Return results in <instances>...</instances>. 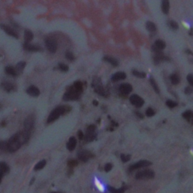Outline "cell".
Masks as SVG:
<instances>
[{
  "label": "cell",
  "instance_id": "b9f144b4",
  "mask_svg": "<svg viewBox=\"0 0 193 193\" xmlns=\"http://www.w3.org/2000/svg\"><path fill=\"white\" fill-rule=\"evenodd\" d=\"M96 131V126L94 125H89L87 128V131H86V133H95Z\"/></svg>",
  "mask_w": 193,
  "mask_h": 193
},
{
  "label": "cell",
  "instance_id": "ab89813d",
  "mask_svg": "<svg viewBox=\"0 0 193 193\" xmlns=\"http://www.w3.org/2000/svg\"><path fill=\"white\" fill-rule=\"evenodd\" d=\"M7 142L6 141H0V150L2 151H7Z\"/></svg>",
  "mask_w": 193,
  "mask_h": 193
},
{
  "label": "cell",
  "instance_id": "7402d4cb",
  "mask_svg": "<svg viewBox=\"0 0 193 193\" xmlns=\"http://www.w3.org/2000/svg\"><path fill=\"white\" fill-rule=\"evenodd\" d=\"M33 39V33L30 30H26L24 31V39L26 42H31Z\"/></svg>",
  "mask_w": 193,
  "mask_h": 193
},
{
  "label": "cell",
  "instance_id": "e575fe53",
  "mask_svg": "<svg viewBox=\"0 0 193 193\" xmlns=\"http://www.w3.org/2000/svg\"><path fill=\"white\" fill-rule=\"evenodd\" d=\"M166 105L168 106L169 108H174L176 107L178 104H177V102L173 101V100H167V101H166Z\"/></svg>",
  "mask_w": 193,
  "mask_h": 193
},
{
  "label": "cell",
  "instance_id": "5b68a950",
  "mask_svg": "<svg viewBox=\"0 0 193 193\" xmlns=\"http://www.w3.org/2000/svg\"><path fill=\"white\" fill-rule=\"evenodd\" d=\"M92 86L94 88V91L98 94L100 96H104V97H106L107 96V93L104 88L103 85H102L101 81L99 79H94L93 83H92Z\"/></svg>",
  "mask_w": 193,
  "mask_h": 193
},
{
  "label": "cell",
  "instance_id": "7a4b0ae2",
  "mask_svg": "<svg viewBox=\"0 0 193 193\" xmlns=\"http://www.w3.org/2000/svg\"><path fill=\"white\" fill-rule=\"evenodd\" d=\"M70 110H71V107H70L69 106H59L58 107H56L54 110H52L51 112L50 113L48 119H47V122L48 123L54 122V121L58 119L62 115L70 111Z\"/></svg>",
  "mask_w": 193,
  "mask_h": 193
},
{
  "label": "cell",
  "instance_id": "603a6c76",
  "mask_svg": "<svg viewBox=\"0 0 193 193\" xmlns=\"http://www.w3.org/2000/svg\"><path fill=\"white\" fill-rule=\"evenodd\" d=\"M74 88V89L76 90V91H78L79 93H82L83 91V85L80 81H76V82L73 83V86H72Z\"/></svg>",
  "mask_w": 193,
  "mask_h": 193
},
{
  "label": "cell",
  "instance_id": "8fae6325",
  "mask_svg": "<svg viewBox=\"0 0 193 193\" xmlns=\"http://www.w3.org/2000/svg\"><path fill=\"white\" fill-rule=\"evenodd\" d=\"M77 156L78 158L80 161H83V162H86L93 156V155H92L91 152L88 151V150H81V151L78 152Z\"/></svg>",
  "mask_w": 193,
  "mask_h": 193
},
{
  "label": "cell",
  "instance_id": "f907efd6",
  "mask_svg": "<svg viewBox=\"0 0 193 193\" xmlns=\"http://www.w3.org/2000/svg\"><path fill=\"white\" fill-rule=\"evenodd\" d=\"M93 104H94V106H98V102L97 101V100H94V101H93Z\"/></svg>",
  "mask_w": 193,
  "mask_h": 193
},
{
  "label": "cell",
  "instance_id": "836d02e7",
  "mask_svg": "<svg viewBox=\"0 0 193 193\" xmlns=\"http://www.w3.org/2000/svg\"><path fill=\"white\" fill-rule=\"evenodd\" d=\"M132 74H133V76H135L136 77L138 78H141V79H144V78L146 77V73L144 72H139L137 70H132Z\"/></svg>",
  "mask_w": 193,
  "mask_h": 193
},
{
  "label": "cell",
  "instance_id": "4dcf8cb0",
  "mask_svg": "<svg viewBox=\"0 0 193 193\" xmlns=\"http://www.w3.org/2000/svg\"><path fill=\"white\" fill-rule=\"evenodd\" d=\"M182 116H183V119H185L187 121H190V119L192 117V110H186L182 114Z\"/></svg>",
  "mask_w": 193,
  "mask_h": 193
},
{
  "label": "cell",
  "instance_id": "44dd1931",
  "mask_svg": "<svg viewBox=\"0 0 193 193\" xmlns=\"http://www.w3.org/2000/svg\"><path fill=\"white\" fill-rule=\"evenodd\" d=\"M104 60H105L106 62H108L110 63V64H112L113 66H119V61H118L115 58H112V57H109V56H106L104 58Z\"/></svg>",
  "mask_w": 193,
  "mask_h": 193
},
{
  "label": "cell",
  "instance_id": "7bdbcfd3",
  "mask_svg": "<svg viewBox=\"0 0 193 193\" xmlns=\"http://www.w3.org/2000/svg\"><path fill=\"white\" fill-rule=\"evenodd\" d=\"M78 165V161L75 159L70 160L68 161V166L70 167H74Z\"/></svg>",
  "mask_w": 193,
  "mask_h": 193
},
{
  "label": "cell",
  "instance_id": "ba28073f",
  "mask_svg": "<svg viewBox=\"0 0 193 193\" xmlns=\"http://www.w3.org/2000/svg\"><path fill=\"white\" fill-rule=\"evenodd\" d=\"M130 102L137 108H140L144 104V100L137 94H133L130 97Z\"/></svg>",
  "mask_w": 193,
  "mask_h": 193
},
{
  "label": "cell",
  "instance_id": "9c48e42d",
  "mask_svg": "<svg viewBox=\"0 0 193 193\" xmlns=\"http://www.w3.org/2000/svg\"><path fill=\"white\" fill-rule=\"evenodd\" d=\"M151 165L152 162L147 161V160H141V161L136 162L135 164L132 165L131 166H130L129 171H134L136 169H140V168H142V167H148V166Z\"/></svg>",
  "mask_w": 193,
  "mask_h": 193
},
{
  "label": "cell",
  "instance_id": "4316f807",
  "mask_svg": "<svg viewBox=\"0 0 193 193\" xmlns=\"http://www.w3.org/2000/svg\"><path fill=\"white\" fill-rule=\"evenodd\" d=\"M96 137H97V134H96V133H86L85 136L84 137L85 140L87 142L93 141L94 140L96 139Z\"/></svg>",
  "mask_w": 193,
  "mask_h": 193
},
{
  "label": "cell",
  "instance_id": "52a82bcc",
  "mask_svg": "<svg viewBox=\"0 0 193 193\" xmlns=\"http://www.w3.org/2000/svg\"><path fill=\"white\" fill-rule=\"evenodd\" d=\"M45 46L47 49L51 53H55L57 49H58V42L54 39L51 37H48L45 39Z\"/></svg>",
  "mask_w": 193,
  "mask_h": 193
},
{
  "label": "cell",
  "instance_id": "60d3db41",
  "mask_svg": "<svg viewBox=\"0 0 193 193\" xmlns=\"http://www.w3.org/2000/svg\"><path fill=\"white\" fill-rule=\"evenodd\" d=\"M121 159L123 162H127V161H130L131 159V155H125V154H121Z\"/></svg>",
  "mask_w": 193,
  "mask_h": 193
},
{
  "label": "cell",
  "instance_id": "1f68e13d",
  "mask_svg": "<svg viewBox=\"0 0 193 193\" xmlns=\"http://www.w3.org/2000/svg\"><path fill=\"white\" fill-rule=\"evenodd\" d=\"M46 165V161L45 160H42V161H40L39 162L36 164V166L34 167V170L35 171H39V170L42 169L43 167L45 166Z\"/></svg>",
  "mask_w": 193,
  "mask_h": 193
},
{
  "label": "cell",
  "instance_id": "d590c367",
  "mask_svg": "<svg viewBox=\"0 0 193 193\" xmlns=\"http://www.w3.org/2000/svg\"><path fill=\"white\" fill-rule=\"evenodd\" d=\"M58 68L63 72H67L68 70H69V66L66 64H63V63L58 64Z\"/></svg>",
  "mask_w": 193,
  "mask_h": 193
},
{
  "label": "cell",
  "instance_id": "74e56055",
  "mask_svg": "<svg viewBox=\"0 0 193 193\" xmlns=\"http://www.w3.org/2000/svg\"><path fill=\"white\" fill-rule=\"evenodd\" d=\"M65 57L67 60H70V61H72V60H75V57H74L73 54H72V52L70 51H67L65 54Z\"/></svg>",
  "mask_w": 193,
  "mask_h": 193
},
{
  "label": "cell",
  "instance_id": "e0dca14e",
  "mask_svg": "<svg viewBox=\"0 0 193 193\" xmlns=\"http://www.w3.org/2000/svg\"><path fill=\"white\" fill-rule=\"evenodd\" d=\"M126 78V74L124 72H118L113 74L111 77V80L113 82H119L121 80H124Z\"/></svg>",
  "mask_w": 193,
  "mask_h": 193
},
{
  "label": "cell",
  "instance_id": "d4e9b609",
  "mask_svg": "<svg viewBox=\"0 0 193 193\" xmlns=\"http://www.w3.org/2000/svg\"><path fill=\"white\" fill-rule=\"evenodd\" d=\"M5 70L6 73L8 74V75H11V76H17L18 75V74L17 73L16 70H15L14 66H7L5 67Z\"/></svg>",
  "mask_w": 193,
  "mask_h": 193
},
{
  "label": "cell",
  "instance_id": "2e32d148",
  "mask_svg": "<svg viewBox=\"0 0 193 193\" xmlns=\"http://www.w3.org/2000/svg\"><path fill=\"white\" fill-rule=\"evenodd\" d=\"M170 58H167V56L164 55L162 53H159V54H156L154 57V62L155 64H158L162 61H169Z\"/></svg>",
  "mask_w": 193,
  "mask_h": 193
},
{
  "label": "cell",
  "instance_id": "ee69618b",
  "mask_svg": "<svg viewBox=\"0 0 193 193\" xmlns=\"http://www.w3.org/2000/svg\"><path fill=\"white\" fill-rule=\"evenodd\" d=\"M112 165L111 163H107L105 166H104V170H105L106 172H109V171H110L112 170Z\"/></svg>",
  "mask_w": 193,
  "mask_h": 193
},
{
  "label": "cell",
  "instance_id": "f1b7e54d",
  "mask_svg": "<svg viewBox=\"0 0 193 193\" xmlns=\"http://www.w3.org/2000/svg\"><path fill=\"white\" fill-rule=\"evenodd\" d=\"M149 82H150V84H151L152 87L153 89L155 90V91L156 92L157 94H159V92H160L159 88H158L157 83H156V82H155L153 78L150 77V79H149Z\"/></svg>",
  "mask_w": 193,
  "mask_h": 193
},
{
  "label": "cell",
  "instance_id": "681fc988",
  "mask_svg": "<svg viewBox=\"0 0 193 193\" xmlns=\"http://www.w3.org/2000/svg\"><path fill=\"white\" fill-rule=\"evenodd\" d=\"M3 174H4V173H2V171H0V183H1V182H2V177H3Z\"/></svg>",
  "mask_w": 193,
  "mask_h": 193
},
{
  "label": "cell",
  "instance_id": "f5cc1de1",
  "mask_svg": "<svg viewBox=\"0 0 193 193\" xmlns=\"http://www.w3.org/2000/svg\"><path fill=\"white\" fill-rule=\"evenodd\" d=\"M51 193H61V192H51Z\"/></svg>",
  "mask_w": 193,
  "mask_h": 193
},
{
  "label": "cell",
  "instance_id": "277c9868",
  "mask_svg": "<svg viewBox=\"0 0 193 193\" xmlns=\"http://www.w3.org/2000/svg\"><path fill=\"white\" fill-rule=\"evenodd\" d=\"M155 177V173L152 170H143L136 173V179H152Z\"/></svg>",
  "mask_w": 193,
  "mask_h": 193
},
{
  "label": "cell",
  "instance_id": "c3c4849f",
  "mask_svg": "<svg viewBox=\"0 0 193 193\" xmlns=\"http://www.w3.org/2000/svg\"><path fill=\"white\" fill-rule=\"evenodd\" d=\"M135 113L136 115H137V116L139 117L140 119H143V118H144V116H143L140 112H135Z\"/></svg>",
  "mask_w": 193,
  "mask_h": 193
},
{
  "label": "cell",
  "instance_id": "d6a6232c",
  "mask_svg": "<svg viewBox=\"0 0 193 193\" xmlns=\"http://www.w3.org/2000/svg\"><path fill=\"white\" fill-rule=\"evenodd\" d=\"M0 171L3 173H8L9 171V167L5 162H0Z\"/></svg>",
  "mask_w": 193,
  "mask_h": 193
},
{
  "label": "cell",
  "instance_id": "9a60e30c",
  "mask_svg": "<svg viewBox=\"0 0 193 193\" xmlns=\"http://www.w3.org/2000/svg\"><path fill=\"white\" fill-rule=\"evenodd\" d=\"M26 93H27L29 95L36 98V97H38V96L40 94V91L37 87H36V86L31 85L26 89Z\"/></svg>",
  "mask_w": 193,
  "mask_h": 193
},
{
  "label": "cell",
  "instance_id": "4fadbf2b",
  "mask_svg": "<svg viewBox=\"0 0 193 193\" xmlns=\"http://www.w3.org/2000/svg\"><path fill=\"white\" fill-rule=\"evenodd\" d=\"M0 27L2 28L3 31L9 35V36H12V37H14V38L18 39V34L17 33L16 31L14 30H13L12 27H10L9 26H6L5 24H1L0 25Z\"/></svg>",
  "mask_w": 193,
  "mask_h": 193
},
{
  "label": "cell",
  "instance_id": "d6986e66",
  "mask_svg": "<svg viewBox=\"0 0 193 193\" xmlns=\"http://www.w3.org/2000/svg\"><path fill=\"white\" fill-rule=\"evenodd\" d=\"M170 9V2L167 0H163L161 2V11L164 14H167Z\"/></svg>",
  "mask_w": 193,
  "mask_h": 193
},
{
  "label": "cell",
  "instance_id": "8d00e7d4",
  "mask_svg": "<svg viewBox=\"0 0 193 193\" xmlns=\"http://www.w3.org/2000/svg\"><path fill=\"white\" fill-rule=\"evenodd\" d=\"M155 114V112L154 111L153 109H152V108H148L146 111V116H147V117H152V116H153Z\"/></svg>",
  "mask_w": 193,
  "mask_h": 193
},
{
  "label": "cell",
  "instance_id": "6da1fadb",
  "mask_svg": "<svg viewBox=\"0 0 193 193\" xmlns=\"http://www.w3.org/2000/svg\"><path fill=\"white\" fill-rule=\"evenodd\" d=\"M30 137V133L26 131L18 132L14 134L7 142V151L14 152L21 147V146L27 143Z\"/></svg>",
  "mask_w": 193,
  "mask_h": 193
},
{
  "label": "cell",
  "instance_id": "bcb514c9",
  "mask_svg": "<svg viewBox=\"0 0 193 193\" xmlns=\"http://www.w3.org/2000/svg\"><path fill=\"white\" fill-rule=\"evenodd\" d=\"M77 135L78 137H79V140H83L84 137H85V134H84V133L82 131H78Z\"/></svg>",
  "mask_w": 193,
  "mask_h": 193
},
{
  "label": "cell",
  "instance_id": "8992f818",
  "mask_svg": "<svg viewBox=\"0 0 193 193\" xmlns=\"http://www.w3.org/2000/svg\"><path fill=\"white\" fill-rule=\"evenodd\" d=\"M35 120H36L35 119V116L33 115H30L28 117H26L24 122V131L31 133V131L33 129L34 125H35Z\"/></svg>",
  "mask_w": 193,
  "mask_h": 193
},
{
  "label": "cell",
  "instance_id": "7c38bea8",
  "mask_svg": "<svg viewBox=\"0 0 193 193\" xmlns=\"http://www.w3.org/2000/svg\"><path fill=\"white\" fill-rule=\"evenodd\" d=\"M132 90H133L132 86L128 83L121 84L119 87V91L122 95H127L132 91Z\"/></svg>",
  "mask_w": 193,
  "mask_h": 193
},
{
  "label": "cell",
  "instance_id": "3957f363",
  "mask_svg": "<svg viewBox=\"0 0 193 193\" xmlns=\"http://www.w3.org/2000/svg\"><path fill=\"white\" fill-rule=\"evenodd\" d=\"M80 98V93L76 91V90L74 89L72 86L69 87L66 91V92L64 94L63 97V100L65 101H69V100H76Z\"/></svg>",
  "mask_w": 193,
  "mask_h": 193
},
{
  "label": "cell",
  "instance_id": "f546056e",
  "mask_svg": "<svg viewBox=\"0 0 193 193\" xmlns=\"http://www.w3.org/2000/svg\"><path fill=\"white\" fill-rule=\"evenodd\" d=\"M108 190L110 193H124L125 191V188H120V189H115L112 186H108Z\"/></svg>",
  "mask_w": 193,
  "mask_h": 193
},
{
  "label": "cell",
  "instance_id": "816d5d0a",
  "mask_svg": "<svg viewBox=\"0 0 193 193\" xmlns=\"http://www.w3.org/2000/svg\"><path fill=\"white\" fill-rule=\"evenodd\" d=\"M186 53H189V54H192V52L191 51H190V50H186Z\"/></svg>",
  "mask_w": 193,
  "mask_h": 193
},
{
  "label": "cell",
  "instance_id": "cb8c5ba5",
  "mask_svg": "<svg viewBox=\"0 0 193 193\" xmlns=\"http://www.w3.org/2000/svg\"><path fill=\"white\" fill-rule=\"evenodd\" d=\"M25 66H26V63L24 61H20L19 62L18 64H17V65L15 66L14 69L16 70L17 73L19 74L20 73V72H22V71L24 70Z\"/></svg>",
  "mask_w": 193,
  "mask_h": 193
},
{
  "label": "cell",
  "instance_id": "30bf717a",
  "mask_svg": "<svg viewBox=\"0 0 193 193\" xmlns=\"http://www.w3.org/2000/svg\"><path fill=\"white\" fill-rule=\"evenodd\" d=\"M165 42H164L163 40L158 39L155 41V44L152 45V51L155 52V54H159V53H161V51L165 49Z\"/></svg>",
  "mask_w": 193,
  "mask_h": 193
},
{
  "label": "cell",
  "instance_id": "f6af8a7d",
  "mask_svg": "<svg viewBox=\"0 0 193 193\" xmlns=\"http://www.w3.org/2000/svg\"><path fill=\"white\" fill-rule=\"evenodd\" d=\"M187 81L189 82V85L193 86V76L192 74H189L187 76Z\"/></svg>",
  "mask_w": 193,
  "mask_h": 193
},
{
  "label": "cell",
  "instance_id": "484cf974",
  "mask_svg": "<svg viewBox=\"0 0 193 193\" xmlns=\"http://www.w3.org/2000/svg\"><path fill=\"white\" fill-rule=\"evenodd\" d=\"M146 27L147 29V30L150 33H155L156 31V26L153 22L151 21H148L146 24Z\"/></svg>",
  "mask_w": 193,
  "mask_h": 193
},
{
  "label": "cell",
  "instance_id": "ac0fdd59",
  "mask_svg": "<svg viewBox=\"0 0 193 193\" xmlns=\"http://www.w3.org/2000/svg\"><path fill=\"white\" fill-rule=\"evenodd\" d=\"M76 144H77V140H76V138L74 137H71L70 140H69L68 143L66 144V148H67L69 151L72 152L76 148Z\"/></svg>",
  "mask_w": 193,
  "mask_h": 193
},
{
  "label": "cell",
  "instance_id": "83f0119b",
  "mask_svg": "<svg viewBox=\"0 0 193 193\" xmlns=\"http://www.w3.org/2000/svg\"><path fill=\"white\" fill-rule=\"evenodd\" d=\"M170 80H171V83L173 84V85H178L180 82V79L178 76H177V74H172L170 76Z\"/></svg>",
  "mask_w": 193,
  "mask_h": 193
},
{
  "label": "cell",
  "instance_id": "f35d334b",
  "mask_svg": "<svg viewBox=\"0 0 193 193\" xmlns=\"http://www.w3.org/2000/svg\"><path fill=\"white\" fill-rule=\"evenodd\" d=\"M169 26H171V28H172L173 30H177L179 28V25L177 24L176 21L174 20H171L169 22Z\"/></svg>",
  "mask_w": 193,
  "mask_h": 193
},
{
  "label": "cell",
  "instance_id": "ffe728a7",
  "mask_svg": "<svg viewBox=\"0 0 193 193\" xmlns=\"http://www.w3.org/2000/svg\"><path fill=\"white\" fill-rule=\"evenodd\" d=\"M2 88L7 92H10L14 89V86L13 84L9 82H4L2 83Z\"/></svg>",
  "mask_w": 193,
  "mask_h": 193
},
{
  "label": "cell",
  "instance_id": "7dc6e473",
  "mask_svg": "<svg viewBox=\"0 0 193 193\" xmlns=\"http://www.w3.org/2000/svg\"><path fill=\"white\" fill-rule=\"evenodd\" d=\"M192 93V89L190 87H186L185 88V94H191Z\"/></svg>",
  "mask_w": 193,
  "mask_h": 193
},
{
  "label": "cell",
  "instance_id": "5bb4252c",
  "mask_svg": "<svg viewBox=\"0 0 193 193\" xmlns=\"http://www.w3.org/2000/svg\"><path fill=\"white\" fill-rule=\"evenodd\" d=\"M24 49L29 51H42V48L40 46L30 44L29 42H25V44L24 45Z\"/></svg>",
  "mask_w": 193,
  "mask_h": 193
}]
</instances>
